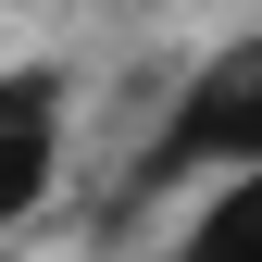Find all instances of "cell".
I'll list each match as a JSON object with an SVG mask.
<instances>
[{
    "mask_svg": "<svg viewBox=\"0 0 262 262\" xmlns=\"http://www.w3.org/2000/svg\"><path fill=\"white\" fill-rule=\"evenodd\" d=\"M150 162H262V38L212 50L187 75V100H175V125H162Z\"/></svg>",
    "mask_w": 262,
    "mask_h": 262,
    "instance_id": "cell-1",
    "label": "cell"
},
{
    "mask_svg": "<svg viewBox=\"0 0 262 262\" xmlns=\"http://www.w3.org/2000/svg\"><path fill=\"white\" fill-rule=\"evenodd\" d=\"M62 175V75L50 62H13L0 75V225H25Z\"/></svg>",
    "mask_w": 262,
    "mask_h": 262,
    "instance_id": "cell-2",
    "label": "cell"
},
{
    "mask_svg": "<svg viewBox=\"0 0 262 262\" xmlns=\"http://www.w3.org/2000/svg\"><path fill=\"white\" fill-rule=\"evenodd\" d=\"M187 250L200 262H262V162H225V187L187 212Z\"/></svg>",
    "mask_w": 262,
    "mask_h": 262,
    "instance_id": "cell-3",
    "label": "cell"
}]
</instances>
